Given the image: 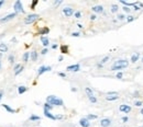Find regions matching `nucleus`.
<instances>
[{
    "instance_id": "f257e3e1",
    "label": "nucleus",
    "mask_w": 143,
    "mask_h": 127,
    "mask_svg": "<svg viewBox=\"0 0 143 127\" xmlns=\"http://www.w3.org/2000/svg\"><path fill=\"white\" fill-rule=\"evenodd\" d=\"M128 66H129V61H127L126 59H120L114 61V64L111 67V70H120V69H123V68H127Z\"/></svg>"
},
{
    "instance_id": "f03ea898",
    "label": "nucleus",
    "mask_w": 143,
    "mask_h": 127,
    "mask_svg": "<svg viewBox=\"0 0 143 127\" xmlns=\"http://www.w3.org/2000/svg\"><path fill=\"white\" fill-rule=\"evenodd\" d=\"M46 103H49L51 105H57V106H62L63 105V101L55 95H50L46 98Z\"/></svg>"
},
{
    "instance_id": "7ed1b4c3",
    "label": "nucleus",
    "mask_w": 143,
    "mask_h": 127,
    "mask_svg": "<svg viewBox=\"0 0 143 127\" xmlns=\"http://www.w3.org/2000/svg\"><path fill=\"white\" fill-rule=\"evenodd\" d=\"M85 92H86V94H87V96H88L89 101L92 102V103H96V102H97V99L95 98L94 92H92V90L90 89V88H86V89H85Z\"/></svg>"
},
{
    "instance_id": "20e7f679",
    "label": "nucleus",
    "mask_w": 143,
    "mask_h": 127,
    "mask_svg": "<svg viewBox=\"0 0 143 127\" xmlns=\"http://www.w3.org/2000/svg\"><path fill=\"white\" fill-rule=\"evenodd\" d=\"M37 19H39V14H30V15H28V17L24 19V23H26V24H31V23H33L34 21H36Z\"/></svg>"
},
{
    "instance_id": "39448f33",
    "label": "nucleus",
    "mask_w": 143,
    "mask_h": 127,
    "mask_svg": "<svg viewBox=\"0 0 143 127\" xmlns=\"http://www.w3.org/2000/svg\"><path fill=\"white\" fill-rule=\"evenodd\" d=\"M14 11H15V13H18V12H24V10H23V7H22V3H21L20 0H17L15 2H14Z\"/></svg>"
},
{
    "instance_id": "423d86ee",
    "label": "nucleus",
    "mask_w": 143,
    "mask_h": 127,
    "mask_svg": "<svg viewBox=\"0 0 143 127\" xmlns=\"http://www.w3.org/2000/svg\"><path fill=\"white\" fill-rule=\"evenodd\" d=\"M15 15H17V13H15V12H14V13H10V14H8L7 17L2 18V19H0V23H5V22H7V21L12 20L13 18H15Z\"/></svg>"
},
{
    "instance_id": "0eeeda50",
    "label": "nucleus",
    "mask_w": 143,
    "mask_h": 127,
    "mask_svg": "<svg viewBox=\"0 0 143 127\" xmlns=\"http://www.w3.org/2000/svg\"><path fill=\"white\" fill-rule=\"evenodd\" d=\"M118 93L116 92H109L108 96H106V100L107 101H114V100H118Z\"/></svg>"
},
{
    "instance_id": "6e6552de",
    "label": "nucleus",
    "mask_w": 143,
    "mask_h": 127,
    "mask_svg": "<svg viewBox=\"0 0 143 127\" xmlns=\"http://www.w3.org/2000/svg\"><path fill=\"white\" fill-rule=\"evenodd\" d=\"M119 110H120V112H123V113H129V112L131 111V107L127 104H122V105H120Z\"/></svg>"
},
{
    "instance_id": "1a4fd4ad",
    "label": "nucleus",
    "mask_w": 143,
    "mask_h": 127,
    "mask_svg": "<svg viewBox=\"0 0 143 127\" xmlns=\"http://www.w3.org/2000/svg\"><path fill=\"white\" fill-rule=\"evenodd\" d=\"M110 124H111V121L109 118H103V119H101V122H100V126L101 127H109Z\"/></svg>"
},
{
    "instance_id": "9d476101",
    "label": "nucleus",
    "mask_w": 143,
    "mask_h": 127,
    "mask_svg": "<svg viewBox=\"0 0 143 127\" xmlns=\"http://www.w3.org/2000/svg\"><path fill=\"white\" fill-rule=\"evenodd\" d=\"M63 13L65 14L67 18H68V17H72V15H73V9L69 8V7H67V8H64V9H63Z\"/></svg>"
},
{
    "instance_id": "9b49d317",
    "label": "nucleus",
    "mask_w": 143,
    "mask_h": 127,
    "mask_svg": "<svg viewBox=\"0 0 143 127\" xmlns=\"http://www.w3.org/2000/svg\"><path fill=\"white\" fill-rule=\"evenodd\" d=\"M51 69H52L51 67H45V66H42V67H40V68H39V71H37V75H39V76H41V75H42V74H44L45 71H50V70H51Z\"/></svg>"
},
{
    "instance_id": "f8f14e48",
    "label": "nucleus",
    "mask_w": 143,
    "mask_h": 127,
    "mask_svg": "<svg viewBox=\"0 0 143 127\" xmlns=\"http://www.w3.org/2000/svg\"><path fill=\"white\" fill-rule=\"evenodd\" d=\"M79 69H80V66L78 65V64H76V65L68 66V67L66 68V70H68V71H78Z\"/></svg>"
},
{
    "instance_id": "ddd939ff",
    "label": "nucleus",
    "mask_w": 143,
    "mask_h": 127,
    "mask_svg": "<svg viewBox=\"0 0 143 127\" xmlns=\"http://www.w3.org/2000/svg\"><path fill=\"white\" fill-rule=\"evenodd\" d=\"M79 124L82 127H89L90 126V123H89V121L87 118H82L79 121Z\"/></svg>"
},
{
    "instance_id": "4468645a",
    "label": "nucleus",
    "mask_w": 143,
    "mask_h": 127,
    "mask_svg": "<svg viewBox=\"0 0 143 127\" xmlns=\"http://www.w3.org/2000/svg\"><path fill=\"white\" fill-rule=\"evenodd\" d=\"M44 115H45L46 117H49V118H51V119H57L56 116L53 115V114H52L49 110H44Z\"/></svg>"
},
{
    "instance_id": "2eb2a0df",
    "label": "nucleus",
    "mask_w": 143,
    "mask_h": 127,
    "mask_svg": "<svg viewBox=\"0 0 143 127\" xmlns=\"http://www.w3.org/2000/svg\"><path fill=\"white\" fill-rule=\"evenodd\" d=\"M22 70H23L22 66H21V65H15V67H14V75L17 76V75H19Z\"/></svg>"
},
{
    "instance_id": "dca6fc26",
    "label": "nucleus",
    "mask_w": 143,
    "mask_h": 127,
    "mask_svg": "<svg viewBox=\"0 0 143 127\" xmlns=\"http://www.w3.org/2000/svg\"><path fill=\"white\" fill-rule=\"evenodd\" d=\"M92 11L94 12H97V13H101L103 11V7L102 6H95L92 8Z\"/></svg>"
},
{
    "instance_id": "f3484780",
    "label": "nucleus",
    "mask_w": 143,
    "mask_h": 127,
    "mask_svg": "<svg viewBox=\"0 0 143 127\" xmlns=\"http://www.w3.org/2000/svg\"><path fill=\"white\" fill-rule=\"evenodd\" d=\"M41 42L43 43V45H44V46L49 45V38L45 37V36H41Z\"/></svg>"
},
{
    "instance_id": "a211bd4d",
    "label": "nucleus",
    "mask_w": 143,
    "mask_h": 127,
    "mask_svg": "<svg viewBox=\"0 0 143 127\" xmlns=\"http://www.w3.org/2000/svg\"><path fill=\"white\" fill-rule=\"evenodd\" d=\"M139 57H140L139 53L134 54V55H132V57H131V61H132V62H137V61H138V59H139Z\"/></svg>"
},
{
    "instance_id": "6ab92c4d",
    "label": "nucleus",
    "mask_w": 143,
    "mask_h": 127,
    "mask_svg": "<svg viewBox=\"0 0 143 127\" xmlns=\"http://www.w3.org/2000/svg\"><path fill=\"white\" fill-rule=\"evenodd\" d=\"M7 51H8V47H7V45H6V44H3V43H1V44H0V52L6 53Z\"/></svg>"
},
{
    "instance_id": "aec40b11",
    "label": "nucleus",
    "mask_w": 143,
    "mask_h": 127,
    "mask_svg": "<svg viewBox=\"0 0 143 127\" xmlns=\"http://www.w3.org/2000/svg\"><path fill=\"white\" fill-rule=\"evenodd\" d=\"M31 59H32V61H35V60L37 59V53L35 51H33L31 53Z\"/></svg>"
},
{
    "instance_id": "412c9836",
    "label": "nucleus",
    "mask_w": 143,
    "mask_h": 127,
    "mask_svg": "<svg viewBox=\"0 0 143 127\" xmlns=\"http://www.w3.org/2000/svg\"><path fill=\"white\" fill-rule=\"evenodd\" d=\"M2 106L5 107V108H6V110L8 111V112H10V113H15V111H14L13 108H11V107L9 106V105H7V104H2Z\"/></svg>"
},
{
    "instance_id": "4be33fe9",
    "label": "nucleus",
    "mask_w": 143,
    "mask_h": 127,
    "mask_svg": "<svg viewBox=\"0 0 143 127\" xmlns=\"http://www.w3.org/2000/svg\"><path fill=\"white\" fill-rule=\"evenodd\" d=\"M26 91V87H19V88H18V93H19V94L24 93Z\"/></svg>"
},
{
    "instance_id": "5701e85b",
    "label": "nucleus",
    "mask_w": 143,
    "mask_h": 127,
    "mask_svg": "<svg viewBox=\"0 0 143 127\" xmlns=\"http://www.w3.org/2000/svg\"><path fill=\"white\" fill-rule=\"evenodd\" d=\"M118 9H119V8H118L117 5H112V6H111V12H112V13H116V12L118 11Z\"/></svg>"
},
{
    "instance_id": "b1692460",
    "label": "nucleus",
    "mask_w": 143,
    "mask_h": 127,
    "mask_svg": "<svg viewBox=\"0 0 143 127\" xmlns=\"http://www.w3.org/2000/svg\"><path fill=\"white\" fill-rule=\"evenodd\" d=\"M52 107H53V105H51V104H49V103H45L44 104V110H51Z\"/></svg>"
},
{
    "instance_id": "393cba45",
    "label": "nucleus",
    "mask_w": 143,
    "mask_h": 127,
    "mask_svg": "<svg viewBox=\"0 0 143 127\" xmlns=\"http://www.w3.org/2000/svg\"><path fill=\"white\" fill-rule=\"evenodd\" d=\"M30 119L31 121H40V116H35V115H32L31 117H30Z\"/></svg>"
},
{
    "instance_id": "a878e982",
    "label": "nucleus",
    "mask_w": 143,
    "mask_h": 127,
    "mask_svg": "<svg viewBox=\"0 0 143 127\" xmlns=\"http://www.w3.org/2000/svg\"><path fill=\"white\" fill-rule=\"evenodd\" d=\"M29 55H30V53H24V55H23V61H28Z\"/></svg>"
},
{
    "instance_id": "bb28decb",
    "label": "nucleus",
    "mask_w": 143,
    "mask_h": 127,
    "mask_svg": "<svg viewBox=\"0 0 143 127\" xmlns=\"http://www.w3.org/2000/svg\"><path fill=\"white\" fill-rule=\"evenodd\" d=\"M61 49H62V53H67V51H68V47H67V46H62V47H61Z\"/></svg>"
},
{
    "instance_id": "cd10ccee",
    "label": "nucleus",
    "mask_w": 143,
    "mask_h": 127,
    "mask_svg": "<svg viewBox=\"0 0 143 127\" xmlns=\"http://www.w3.org/2000/svg\"><path fill=\"white\" fill-rule=\"evenodd\" d=\"M86 118L88 119V121H89V119H96V118H97V115H88Z\"/></svg>"
},
{
    "instance_id": "c85d7f7f",
    "label": "nucleus",
    "mask_w": 143,
    "mask_h": 127,
    "mask_svg": "<svg viewBox=\"0 0 143 127\" xmlns=\"http://www.w3.org/2000/svg\"><path fill=\"white\" fill-rule=\"evenodd\" d=\"M108 60H109V56H106L102 60H101V64H106V62L108 61Z\"/></svg>"
},
{
    "instance_id": "c756f323",
    "label": "nucleus",
    "mask_w": 143,
    "mask_h": 127,
    "mask_svg": "<svg viewBox=\"0 0 143 127\" xmlns=\"http://www.w3.org/2000/svg\"><path fill=\"white\" fill-rule=\"evenodd\" d=\"M46 33H49V28H44L42 30V32H41V34H46Z\"/></svg>"
},
{
    "instance_id": "7c9ffc66",
    "label": "nucleus",
    "mask_w": 143,
    "mask_h": 127,
    "mask_svg": "<svg viewBox=\"0 0 143 127\" xmlns=\"http://www.w3.org/2000/svg\"><path fill=\"white\" fill-rule=\"evenodd\" d=\"M134 20V17H131V15H130V17H128V19H127V21H128V22H131V21H133Z\"/></svg>"
},
{
    "instance_id": "2f4dec72",
    "label": "nucleus",
    "mask_w": 143,
    "mask_h": 127,
    "mask_svg": "<svg viewBox=\"0 0 143 127\" xmlns=\"http://www.w3.org/2000/svg\"><path fill=\"white\" fill-rule=\"evenodd\" d=\"M80 17H82V13H80V12H76V13H75V18H77V19H79Z\"/></svg>"
},
{
    "instance_id": "473e14b6",
    "label": "nucleus",
    "mask_w": 143,
    "mask_h": 127,
    "mask_svg": "<svg viewBox=\"0 0 143 127\" xmlns=\"http://www.w3.org/2000/svg\"><path fill=\"white\" fill-rule=\"evenodd\" d=\"M134 105H135V106H141V105H142V102H141V101H137L134 103Z\"/></svg>"
},
{
    "instance_id": "72a5a7b5",
    "label": "nucleus",
    "mask_w": 143,
    "mask_h": 127,
    "mask_svg": "<svg viewBox=\"0 0 143 127\" xmlns=\"http://www.w3.org/2000/svg\"><path fill=\"white\" fill-rule=\"evenodd\" d=\"M36 3H37V0H35V1H33V3L31 5V8L32 9H34V7L36 6Z\"/></svg>"
},
{
    "instance_id": "f704fd0d",
    "label": "nucleus",
    "mask_w": 143,
    "mask_h": 127,
    "mask_svg": "<svg viewBox=\"0 0 143 127\" xmlns=\"http://www.w3.org/2000/svg\"><path fill=\"white\" fill-rule=\"evenodd\" d=\"M117 78H118V79H121V78H122V72H118V74H117Z\"/></svg>"
},
{
    "instance_id": "c9c22d12",
    "label": "nucleus",
    "mask_w": 143,
    "mask_h": 127,
    "mask_svg": "<svg viewBox=\"0 0 143 127\" xmlns=\"http://www.w3.org/2000/svg\"><path fill=\"white\" fill-rule=\"evenodd\" d=\"M123 11L124 12H130V8H129V7H124V8H123Z\"/></svg>"
},
{
    "instance_id": "e433bc0d",
    "label": "nucleus",
    "mask_w": 143,
    "mask_h": 127,
    "mask_svg": "<svg viewBox=\"0 0 143 127\" xmlns=\"http://www.w3.org/2000/svg\"><path fill=\"white\" fill-rule=\"evenodd\" d=\"M118 19H119V20H123V19H124V15H123V14H119V15H118Z\"/></svg>"
},
{
    "instance_id": "4c0bfd02",
    "label": "nucleus",
    "mask_w": 143,
    "mask_h": 127,
    "mask_svg": "<svg viewBox=\"0 0 143 127\" xmlns=\"http://www.w3.org/2000/svg\"><path fill=\"white\" fill-rule=\"evenodd\" d=\"M13 59H14L13 56H9V61L10 62H13Z\"/></svg>"
},
{
    "instance_id": "58836bf2",
    "label": "nucleus",
    "mask_w": 143,
    "mask_h": 127,
    "mask_svg": "<svg viewBox=\"0 0 143 127\" xmlns=\"http://www.w3.org/2000/svg\"><path fill=\"white\" fill-rule=\"evenodd\" d=\"M72 36L77 37V36H79V33H77V32H75V33H73V34H72Z\"/></svg>"
},
{
    "instance_id": "ea45409f",
    "label": "nucleus",
    "mask_w": 143,
    "mask_h": 127,
    "mask_svg": "<svg viewBox=\"0 0 143 127\" xmlns=\"http://www.w3.org/2000/svg\"><path fill=\"white\" fill-rule=\"evenodd\" d=\"M46 53H47V49H46V48H44V49L42 51V53H41V54H42V55H45Z\"/></svg>"
},
{
    "instance_id": "a19ab883",
    "label": "nucleus",
    "mask_w": 143,
    "mask_h": 127,
    "mask_svg": "<svg viewBox=\"0 0 143 127\" xmlns=\"http://www.w3.org/2000/svg\"><path fill=\"white\" fill-rule=\"evenodd\" d=\"M128 119H129V118L127 117V116H126V117H122V121H123V122H128Z\"/></svg>"
},
{
    "instance_id": "79ce46f5",
    "label": "nucleus",
    "mask_w": 143,
    "mask_h": 127,
    "mask_svg": "<svg viewBox=\"0 0 143 127\" xmlns=\"http://www.w3.org/2000/svg\"><path fill=\"white\" fill-rule=\"evenodd\" d=\"M2 95H3V91L1 90V91H0V100H1V98H2Z\"/></svg>"
},
{
    "instance_id": "37998d69",
    "label": "nucleus",
    "mask_w": 143,
    "mask_h": 127,
    "mask_svg": "<svg viewBox=\"0 0 143 127\" xmlns=\"http://www.w3.org/2000/svg\"><path fill=\"white\" fill-rule=\"evenodd\" d=\"M58 76H61V77H65V74H63V72H60V74H58Z\"/></svg>"
},
{
    "instance_id": "c03bdc74",
    "label": "nucleus",
    "mask_w": 143,
    "mask_h": 127,
    "mask_svg": "<svg viewBox=\"0 0 143 127\" xmlns=\"http://www.w3.org/2000/svg\"><path fill=\"white\" fill-rule=\"evenodd\" d=\"M96 18H97V17H96V15H92V17H90V19H92V20H95Z\"/></svg>"
},
{
    "instance_id": "a18cd8bd",
    "label": "nucleus",
    "mask_w": 143,
    "mask_h": 127,
    "mask_svg": "<svg viewBox=\"0 0 143 127\" xmlns=\"http://www.w3.org/2000/svg\"><path fill=\"white\" fill-rule=\"evenodd\" d=\"M3 2H5L3 0H0V7H1V6H2V5H3Z\"/></svg>"
},
{
    "instance_id": "49530a36",
    "label": "nucleus",
    "mask_w": 143,
    "mask_h": 127,
    "mask_svg": "<svg viewBox=\"0 0 143 127\" xmlns=\"http://www.w3.org/2000/svg\"><path fill=\"white\" fill-rule=\"evenodd\" d=\"M139 9H140V8H139V7H137V6H134V10H137V11H138V10H139Z\"/></svg>"
},
{
    "instance_id": "de8ad7c7",
    "label": "nucleus",
    "mask_w": 143,
    "mask_h": 127,
    "mask_svg": "<svg viewBox=\"0 0 143 127\" xmlns=\"http://www.w3.org/2000/svg\"><path fill=\"white\" fill-rule=\"evenodd\" d=\"M141 113H142V116H143V108H142V111H141Z\"/></svg>"
},
{
    "instance_id": "09e8293b",
    "label": "nucleus",
    "mask_w": 143,
    "mask_h": 127,
    "mask_svg": "<svg viewBox=\"0 0 143 127\" xmlns=\"http://www.w3.org/2000/svg\"><path fill=\"white\" fill-rule=\"evenodd\" d=\"M0 67H1V61H0Z\"/></svg>"
},
{
    "instance_id": "8fccbe9b",
    "label": "nucleus",
    "mask_w": 143,
    "mask_h": 127,
    "mask_svg": "<svg viewBox=\"0 0 143 127\" xmlns=\"http://www.w3.org/2000/svg\"><path fill=\"white\" fill-rule=\"evenodd\" d=\"M142 62H143V58H142Z\"/></svg>"
}]
</instances>
